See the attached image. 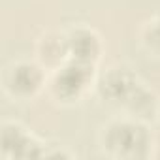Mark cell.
Wrapping results in <instances>:
<instances>
[{
	"label": "cell",
	"mask_w": 160,
	"mask_h": 160,
	"mask_svg": "<svg viewBox=\"0 0 160 160\" xmlns=\"http://www.w3.org/2000/svg\"><path fill=\"white\" fill-rule=\"evenodd\" d=\"M147 134L141 126L138 124H117L109 132V147L117 149L119 154L126 156H143L147 149Z\"/></svg>",
	"instance_id": "obj_1"
},
{
	"label": "cell",
	"mask_w": 160,
	"mask_h": 160,
	"mask_svg": "<svg viewBox=\"0 0 160 160\" xmlns=\"http://www.w3.org/2000/svg\"><path fill=\"white\" fill-rule=\"evenodd\" d=\"M87 62H81L79 60L77 64L73 66H68L64 68V72L58 73L57 77V87L62 94H77L79 89H83V85L87 83V77H89V72L85 68Z\"/></svg>",
	"instance_id": "obj_2"
},
{
	"label": "cell",
	"mask_w": 160,
	"mask_h": 160,
	"mask_svg": "<svg viewBox=\"0 0 160 160\" xmlns=\"http://www.w3.org/2000/svg\"><path fill=\"white\" fill-rule=\"evenodd\" d=\"M72 49L73 53H77L81 62H87L96 53V40L89 32H79L72 38Z\"/></svg>",
	"instance_id": "obj_3"
},
{
	"label": "cell",
	"mask_w": 160,
	"mask_h": 160,
	"mask_svg": "<svg viewBox=\"0 0 160 160\" xmlns=\"http://www.w3.org/2000/svg\"><path fill=\"white\" fill-rule=\"evenodd\" d=\"M40 83V72L34 66H19L13 72V85L19 91H32Z\"/></svg>",
	"instance_id": "obj_4"
},
{
	"label": "cell",
	"mask_w": 160,
	"mask_h": 160,
	"mask_svg": "<svg viewBox=\"0 0 160 160\" xmlns=\"http://www.w3.org/2000/svg\"><path fill=\"white\" fill-rule=\"evenodd\" d=\"M106 89L109 92V96H115V98H124L128 96L132 91H134V85L132 81H128L126 75L117 72V73H111L108 77V81H106Z\"/></svg>",
	"instance_id": "obj_5"
},
{
	"label": "cell",
	"mask_w": 160,
	"mask_h": 160,
	"mask_svg": "<svg viewBox=\"0 0 160 160\" xmlns=\"http://www.w3.org/2000/svg\"><path fill=\"white\" fill-rule=\"evenodd\" d=\"M156 36H158V38H160V27H158V30H156Z\"/></svg>",
	"instance_id": "obj_6"
}]
</instances>
